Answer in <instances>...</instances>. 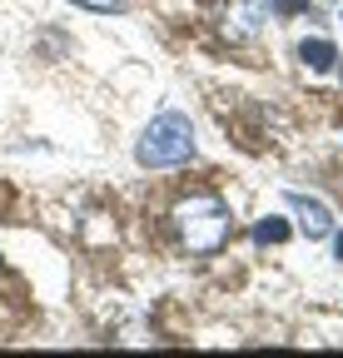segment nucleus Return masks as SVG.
<instances>
[{
	"label": "nucleus",
	"mask_w": 343,
	"mask_h": 358,
	"mask_svg": "<svg viewBox=\"0 0 343 358\" xmlns=\"http://www.w3.org/2000/svg\"><path fill=\"white\" fill-rule=\"evenodd\" d=\"M333 259L343 264V229H333Z\"/></svg>",
	"instance_id": "obj_8"
},
{
	"label": "nucleus",
	"mask_w": 343,
	"mask_h": 358,
	"mask_svg": "<svg viewBox=\"0 0 343 358\" xmlns=\"http://www.w3.org/2000/svg\"><path fill=\"white\" fill-rule=\"evenodd\" d=\"M338 25H343V15H338Z\"/></svg>",
	"instance_id": "obj_9"
},
{
	"label": "nucleus",
	"mask_w": 343,
	"mask_h": 358,
	"mask_svg": "<svg viewBox=\"0 0 343 358\" xmlns=\"http://www.w3.org/2000/svg\"><path fill=\"white\" fill-rule=\"evenodd\" d=\"M289 209L298 214V229H304V239H328L333 234V209L314 194H289Z\"/></svg>",
	"instance_id": "obj_3"
},
{
	"label": "nucleus",
	"mask_w": 343,
	"mask_h": 358,
	"mask_svg": "<svg viewBox=\"0 0 343 358\" xmlns=\"http://www.w3.org/2000/svg\"><path fill=\"white\" fill-rule=\"evenodd\" d=\"M338 75H343V70H338Z\"/></svg>",
	"instance_id": "obj_10"
},
{
	"label": "nucleus",
	"mask_w": 343,
	"mask_h": 358,
	"mask_svg": "<svg viewBox=\"0 0 343 358\" xmlns=\"http://www.w3.org/2000/svg\"><path fill=\"white\" fill-rule=\"evenodd\" d=\"M70 6H85V10H100V15H115V10H124V0H70Z\"/></svg>",
	"instance_id": "obj_7"
},
{
	"label": "nucleus",
	"mask_w": 343,
	"mask_h": 358,
	"mask_svg": "<svg viewBox=\"0 0 343 358\" xmlns=\"http://www.w3.org/2000/svg\"><path fill=\"white\" fill-rule=\"evenodd\" d=\"M194 155V124L180 115V110H164L149 120V129L140 134V145H135V159L145 169H175Z\"/></svg>",
	"instance_id": "obj_1"
},
{
	"label": "nucleus",
	"mask_w": 343,
	"mask_h": 358,
	"mask_svg": "<svg viewBox=\"0 0 343 358\" xmlns=\"http://www.w3.org/2000/svg\"><path fill=\"white\" fill-rule=\"evenodd\" d=\"M309 10V0H269V15L274 20H293V15H304Z\"/></svg>",
	"instance_id": "obj_6"
},
{
	"label": "nucleus",
	"mask_w": 343,
	"mask_h": 358,
	"mask_svg": "<svg viewBox=\"0 0 343 358\" xmlns=\"http://www.w3.org/2000/svg\"><path fill=\"white\" fill-rule=\"evenodd\" d=\"M175 229H180V244L189 254H219L229 239V209L214 194H189L175 209Z\"/></svg>",
	"instance_id": "obj_2"
},
{
	"label": "nucleus",
	"mask_w": 343,
	"mask_h": 358,
	"mask_svg": "<svg viewBox=\"0 0 343 358\" xmlns=\"http://www.w3.org/2000/svg\"><path fill=\"white\" fill-rule=\"evenodd\" d=\"M298 60H304V70H314V75H328L333 65H338V50H333V40H304L298 45Z\"/></svg>",
	"instance_id": "obj_4"
},
{
	"label": "nucleus",
	"mask_w": 343,
	"mask_h": 358,
	"mask_svg": "<svg viewBox=\"0 0 343 358\" xmlns=\"http://www.w3.org/2000/svg\"><path fill=\"white\" fill-rule=\"evenodd\" d=\"M289 234H293V229H289V224H284V219H274V214H269V219H259V224H254V244H284Z\"/></svg>",
	"instance_id": "obj_5"
}]
</instances>
